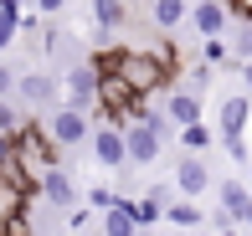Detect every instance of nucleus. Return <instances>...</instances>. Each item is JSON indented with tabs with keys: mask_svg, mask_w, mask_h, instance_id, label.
Here are the masks:
<instances>
[{
	"mask_svg": "<svg viewBox=\"0 0 252 236\" xmlns=\"http://www.w3.org/2000/svg\"><path fill=\"white\" fill-rule=\"evenodd\" d=\"M113 77H119L124 87H129L134 98H159L170 82H175V72H170V62L159 57L155 47H144V52H134V47H113Z\"/></svg>",
	"mask_w": 252,
	"mask_h": 236,
	"instance_id": "f257e3e1",
	"label": "nucleus"
},
{
	"mask_svg": "<svg viewBox=\"0 0 252 236\" xmlns=\"http://www.w3.org/2000/svg\"><path fill=\"white\" fill-rule=\"evenodd\" d=\"M57 154H62V149L47 139V129H41V123H21V129L10 133V159H16L31 180H41L47 170H57Z\"/></svg>",
	"mask_w": 252,
	"mask_h": 236,
	"instance_id": "f03ea898",
	"label": "nucleus"
},
{
	"mask_svg": "<svg viewBox=\"0 0 252 236\" xmlns=\"http://www.w3.org/2000/svg\"><path fill=\"white\" fill-rule=\"evenodd\" d=\"M41 129H47V139L57 144V149H67V144H88V113H72V108H47V123H41Z\"/></svg>",
	"mask_w": 252,
	"mask_h": 236,
	"instance_id": "7ed1b4c3",
	"label": "nucleus"
},
{
	"mask_svg": "<svg viewBox=\"0 0 252 236\" xmlns=\"http://www.w3.org/2000/svg\"><path fill=\"white\" fill-rule=\"evenodd\" d=\"M62 108H72V113H93L98 108V72H93V62H72L67 67V103Z\"/></svg>",
	"mask_w": 252,
	"mask_h": 236,
	"instance_id": "20e7f679",
	"label": "nucleus"
},
{
	"mask_svg": "<svg viewBox=\"0 0 252 236\" xmlns=\"http://www.w3.org/2000/svg\"><path fill=\"white\" fill-rule=\"evenodd\" d=\"M124 154H129V164H155L159 149H165V139L150 129V123H124Z\"/></svg>",
	"mask_w": 252,
	"mask_h": 236,
	"instance_id": "39448f33",
	"label": "nucleus"
},
{
	"mask_svg": "<svg viewBox=\"0 0 252 236\" xmlns=\"http://www.w3.org/2000/svg\"><path fill=\"white\" fill-rule=\"evenodd\" d=\"M88 144H93V159L103 170H129V154H124V133L108 129V123H98L93 133H88Z\"/></svg>",
	"mask_w": 252,
	"mask_h": 236,
	"instance_id": "423d86ee",
	"label": "nucleus"
},
{
	"mask_svg": "<svg viewBox=\"0 0 252 236\" xmlns=\"http://www.w3.org/2000/svg\"><path fill=\"white\" fill-rule=\"evenodd\" d=\"M36 195L47 200V206H57V210H77V185H72V175H67L62 164L36 180Z\"/></svg>",
	"mask_w": 252,
	"mask_h": 236,
	"instance_id": "0eeeda50",
	"label": "nucleus"
},
{
	"mask_svg": "<svg viewBox=\"0 0 252 236\" xmlns=\"http://www.w3.org/2000/svg\"><path fill=\"white\" fill-rule=\"evenodd\" d=\"M16 93H21V103H31V108H57L52 103V98H57V82H52V72H41V67H31V72L16 77Z\"/></svg>",
	"mask_w": 252,
	"mask_h": 236,
	"instance_id": "6e6552de",
	"label": "nucleus"
},
{
	"mask_svg": "<svg viewBox=\"0 0 252 236\" xmlns=\"http://www.w3.org/2000/svg\"><path fill=\"white\" fill-rule=\"evenodd\" d=\"M165 118L175 123V133H180V129H190V123H206L201 93H190V87H175V93H170V103H165Z\"/></svg>",
	"mask_w": 252,
	"mask_h": 236,
	"instance_id": "1a4fd4ad",
	"label": "nucleus"
},
{
	"mask_svg": "<svg viewBox=\"0 0 252 236\" xmlns=\"http://www.w3.org/2000/svg\"><path fill=\"white\" fill-rule=\"evenodd\" d=\"M211 185H216V180H211V170H206L196 154L175 164V190H180V200H196V195H206Z\"/></svg>",
	"mask_w": 252,
	"mask_h": 236,
	"instance_id": "9d476101",
	"label": "nucleus"
},
{
	"mask_svg": "<svg viewBox=\"0 0 252 236\" xmlns=\"http://www.w3.org/2000/svg\"><path fill=\"white\" fill-rule=\"evenodd\" d=\"M216 200H221L216 210H226V216H232V226H242L247 210H252V190L242 185V180H216Z\"/></svg>",
	"mask_w": 252,
	"mask_h": 236,
	"instance_id": "9b49d317",
	"label": "nucleus"
},
{
	"mask_svg": "<svg viewBox=\"0 0 252 236\" xmlns=\"http://www.w3.org/2000/svg\"><path fill=\"white\" fill-rule=\"evenodd\" d=\"M216 123H221V139H242L247 123H252V98H221Z\"/></svg>",
	"mask_w": 252,
	"mask_h": 236,
	"instance_id": "f8f14e48",
	"label": "nucleus"
},
{
	"mask_svg": "<svg viewBox=\"0 0 252 236\" xmlns=\"http://www.w3.org/2000/svg\"><path fill=\"white\" fill-rule=\"evenodd\" d=\"M186 21L201 31V36H221L226 31V5L221 0H196V5L186 10Z\"/></svg>",
	"mask_w": 252,
	"mask_h": 236,
	"instance_id": "ddd939ff",
	"label": "nucleus"
},
{
	"mask_svg": "<svg viewBox=\"0 0 252 236\" xmlns=\"http://www.w3.org/2000/svg\"><path fill=\"white\" fill-rule=\"evenodd\" d=\"M103 236H139V221H134V200L119 195V206L103 210Z\"/></svg>",
	"mask_w": 252,
	"mask_h": 236,
	"instance_id": "4468645a",
	"label": "nucleus"
},
{
	"mask_svg": "<svg viewBox=\"0 0 252 236\" xmlns=\"http://www.w3.org/2000/svg\"><path fill=\"white\" fill-rule=\"evenodd\" d=\"M93 21H98L103 36H108V31L129 26V5H124V0H93Z\"/></svg>",
	"mask_w": 252,
	"mask_h": 236,
	"instance_id": "2eb2a0df",
	"label": "nucleus"
},
{
	"mask_svg": "<svg viewBox=\"0 0 252 236\" xmlns=\"http://www.w3.org/2000/svg\"><path fill=\"white\" fill-rule=\"evenodd\" d=\"M134 221H139V226H159V221H165V185H155L150 195L134 200Z\"/></svg>",
	"mask_w": 252,
	"mask_h": 236,
	"instance_id": "dca6fc26",
	"label": "nucleus"
},
{
	"mask_svg": "<svg viewBox=\"0 0 252 236\" xmlns=\"http://www.w3.org/2000/svg\"><path fill=\"white\" fill-rule=\"evenodd\" d=\"M186 10H190L186 0H155V26L170 36L175 26H186Z\"/></svg>",
	"mask_w": 252,
	"mask_h": 236,
	"instance_id": "f3484780",
	"label": "nucleus"
},
{
	"mask_svg": "<svg viewBox=\"0 0 252 236\" xmlns=\"http://www.w3.org/2000/svg\"><path fill=\"white\" fill-rule=\"evenodd\" d=\"M21 36V5L16 0H0V57H5V47Z\"/></svg>",
	"mask_w": 252,
	"mask_h": 236,
	"instance_id": "a211bd4d",
	"label": "nucleus"
},
{
	"mask_svg": "<svg viewBox=\"0 0 252 236\" xmlns=\"http://www.w3.org/2000/svg\"><path fill=\"white\" fill-rule=\"evenodd\" d=\"M201 206H196V200H170V206H165V226H201Z\"/></svg>",
	"mask_w": 252,
	"mask_h": 236,
	"instance_id": "6ab92c4d",
	"label": "nucleus"
},
{
	"mask_svg": "<svg viewBox=\"0 0 252 236\" xmlns=\"http://www.w3.org/2000/svg\"><path fill=\"white\" fill-rule=\"evenodd\" d=\"M180 144H186L190 154H201V149H211V129H206V123H190V129H180Z\"/></svg>",
	"mask_w": 252,
	"mask_h": 236,
	"instance_id": "aec40b11",
	"label": "nucleus"
},
{
	"mask_svg": "<svg viewBox=\"0 0 252 236\" xmlns=\"http://www.w3.org/2000/svg\"><path fill=\"white\" fill-rule=\"evenodd\" d=\"M201 62L211 67V72H216V67H226V41H221V36H206V47H201Z\"/></svg>",
	"mask_w": 252,
	"mask_h": 236,
	"instance_id": "412c9836",
	"label": "nucleus"
},
{
	"mask_svg": "<svg viewBox=\"0 0 252 236\" xmlns=\"http://www.w3.org/2000/svg\"><path fill=\"white\" fill-rule=\"evenodd\" d=\"M21 123H26V118H21V108H16V103H5V98H0V133H5V139H10V133L21 129Z\"/></svg>",
	"mask_w": 252,
	"mask_h": 236,
	"instance_id": "4be33fe9",
	"label": "nucleus"
},
{
	"mask_svg": "<svg viewBox=\"0 0 252 236\" xmlns=\"http://www.w3.org/2000/svg\"><path fill=\"white\" fill-rule=\"evenodd\" d=\"M221 144H226V159L247 170V159H252V149H247V133H242V139H221Z\"/></svg>",
	"mask_w": 252,
	"mask_h": 236,
	"instance_id": "5701e85b",
	"label": "nucleus"
},
{
	"mask_svg": "<svg viewBox=\"0 0 252 236\" xmlns=\"http://www.w3.org/2000/svg\"><path fill=\"white\" fill-rule=\"evenodd\" d=\"M88 206H93V210H113V206H119V195L103 190V185H93V190H88Z\"/></svg>",
	"mask_w": 252,
	"mask_h": 236,
	"instance_id": "b1692460",
	"label": "nucleus"
},
{
	"mask_svg": "<svg viewBox=\"0 0 252 236\" xmlns=\"http://www.w3.org/2000/svg\"><path fill=\"white\" fill-rule=\"evenodd\" d=\"M221 5H226V10H232V16H237V21H247V26H252V0H221Z\"/></svg>",
	"mask_w": 252,
	"mask_h": 236,
	"instance_id": "393cba45",
	"label": "nucleus"
},
{
	"mask_svg": "<svg viewBox=\"0 0 252 236\" xmlns=\"http://www.w3.org/2000/svg\"><path fill=\"white\" fill-rule=\"evenodd\" d=\"M237 57H247V62H252V26L237 31Z\"/></svg>",
	"mask_w": 252,
	"mask_h": 236,
	"instance_id": "a878e982",
	"label": "nucleus"
},
{
	"mask_svg": "<svg viewBox=\"0 0 252 236\" xmlns=\"http://www.w3.org/2000/svg\"><path fill=\"white\" fill-rule=\"evenodd\" d=\"M10 93H16V72L0 62V98H10Z\"/></svg>",
	"mask_w": 252,
	"mask_h": 236,
	"instance_id": "bb28decb",
	"label": "nucleus"
},
{
	"mask_svg": "<svg viewBox=\"0 0 252 236\" xmlns=\"http://www.w3.org/2000/svg\"><path fill=\"white\" fill-rule=\"evenodd\" d=\"M211 82V67H196V72H190V93H196V87H206Z\"/></svg>",
	"mask_w": 252,
	"mask_h": 236,
	"instance_id": "cd10ccee",
	"label": "nucleus"
},
{
	"mask_svg": "<svg viewBox=\"0 0 252 236\" xmlns=\"http://www.w3.org/2000/svg\"><path fill=\"white\" fill-rule=\"evenodd\" d=\"M62 5H67V0H36V10H41V16H57Z\"/></svg>",
	"mask_w": 252,
	"mask_h": 236,
	"instance_id": "c85d7f7f",
	"label": "nucleus"
},
{
	"mask_svg": "<svg viewBox=\"0 0 252 236\" xmlns=\"http://www.w3.org/2000/svg\"><path fill=\"white\" fill-rule=\"evenodd\" d=\"M5 159H10V139L0 133V164H5Z\"/></svg>",
	"mask_w": 252,
	"mask_h": 236,
	"instance_id": "c756f323",
	"label": "nucleus"
},
{
	"mask_svg": "<svg viewBox=\"0 0 252 236\" xmlns=\"http://www.w3.org/2000/svg\"><path fill=\"white\" fill-rule=\"evenodd\" d=\"M242 82H247V87H252V62H242Z\"/></svg>",
	"mask_w": 252,
	"mask_h": 236,
	"instance_id": "7c9ffc66",
	"label": "nucleus"
},
{
	"mask_svg": "<svg viewBox=\"0 0 252 236\" xmlns=\"http://www.w3.org/2000/svg\"><path fill=\"white\" fill-rule=\"evenodd\" d=\"M242 226H252V210H247V221H242Z\"/></svg>",
	"mask_w": 252,
	"mask_h": 236,
	"instance_id": "2f4dec72",
	"label": "nucleus"
},
{
	"mask_svg": "<svg viewBox=\"0 0 252 236\" xmlns=\"http://www.w3.org/2000/svg\"><path fill=\"white\" fill-rule=\"evenodd\" d=\"M216 236H237V231H216Z\"/></svg>",
	"mask_w": 252,
	"mask_h": 236,
	"instance_id": "473e14b6",
	"label": "nucleus"
},
{
	"mask_svg": "<svg viewBox=\"0 0 252 236\" xmlns=\"http://www.w3.org/2000/svg\"><path fill=\"white\" fill-rule=\"evenodd\" d=\"M247 175H252V159H247Z\"/></svg>",
	"mask_w": 252,
	"mask_h": 236,
	"instance_id": "72a5a7b5",
	"label": "nucleus"
}]
</instances>
